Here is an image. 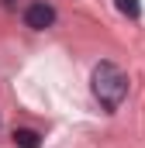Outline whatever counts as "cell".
<instances>
[{"label":"cell","instance_id":"277c9868","mask_svg":"<svg viewBox=\"0 0 145 148\" xmlns=\"http://www.w3.org/2000/svg\"><path fill=\"white\" fill-rule=\"evenodd\" d=\"M114 7H117L124 17H131V21L142 17V3H138V0H114Z\"/></svg>","mask_w":145,"mask_h":148},{"label":"cell","instance_id":"5b68a950","mask_svg":"<svg viewBox=\"0 0 145 148\" xmlns=\"http://www.w3.org/2000/svg\"><path fill=\"white\" fill-rule=\"evenodd\" d=\"M3 3H7V7H14V0H3Z\"/></svg>","mask_w":145,"mask_h":148},{"label":"cell","instance_id":"6da1fadb","mask_svg":"<svg viewBox=\"0 0 145 148\" xmlns=\"http://www.w3.org/2000/svg\"><path fill=\"white\" fill-rule=\"evenodd\" d=\"M90 86H93V97L100 100L104 110H117L124 103V97H128V76L114 62H100L93 69V76H90Z\"/></svg>","mask_w":145,"mask_h":148},{"label":"cell","instance_id":"3957f363","mask_svg":"<svg viewBox=\"0 0 145 148\" xmlns=\"http://www.w3.org/2000/svg\"><path fill=\"white\" fill-rule=\"evenodd\" d=\"M14 145L17 148H41V138L35 131H28V127H17L14 131Z\"/></svg>","mask_w":145,"mask_h":148},{"label":"cell","instance_id":"7a4b0ae2","mask_svg":"<svg viewBox=\"0 0 145 148\" xmlns=\"http://www.w3.org/2000/svg\"><path fill=\"white\" fill-rule=\"evenodd\" d=\"M24 24H28L31 31H45V28H52V24H55V7L45 3V0L28 3V7H24Z\"/></svg>","mask_w":145,"mask_h":148}]
</instances>
